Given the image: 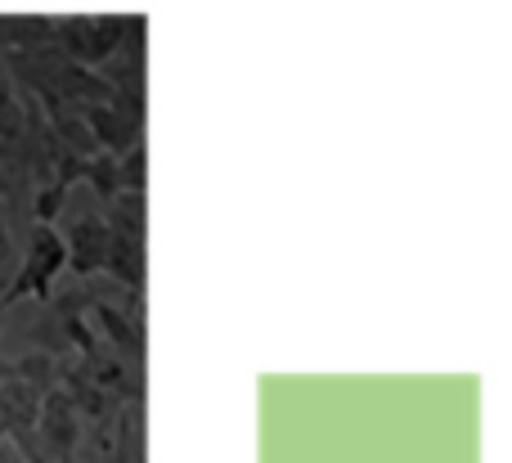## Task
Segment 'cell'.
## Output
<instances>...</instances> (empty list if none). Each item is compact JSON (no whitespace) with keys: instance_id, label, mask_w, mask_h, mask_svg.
<instances>
[{"instance_id":"6da1fadb","label":"cell","mask_w":512,"mask_h":463,"mask_svg":"<svg viewBox=\"0 0 512 463\" xmlns=\"http://www.w3.org/2000/svg\"><path fill=\"white\" fill-rule=\"evenodd\" d=\"M63 270H68L63 234L54 230V225H36L32 239H27V248H23V266H18L14 284H9V293H0V315H5L9 306L27 302V297L45 302V297L54 293V284H59Z\"/></svg>"},{"instance_id":"7a4b0ae2","label":"cell","mask_w":512,"mask_h":463,"mask_svg":"<svg viewBox=\"0 0 512 463\" xmlns=\"http://www.w3.org/2000/svg\"><path fill=\"white\" fill-rule=\"evenodd\" d=\"M122 239H126V234H117L104 216H86V221H77L68 234H63L68 266L77 270V275H99V270L108 275V270H113V261H117Z\"/></svg>"},{"instance_id":"3957f363","label":"cell","mask_w":512,"mask_h":463,"mask_svg":"<svg viewBox=\"0 0 512 463\" xmlns=\"http://www.w3.org/2000/svg\"><path fill=\"white\" fill-rule=\"evenodd\" d=\"M86 108V126L95 135V144H104L108 153L122 158L126 149L140 144V117H122L117 108H99V104H81Z\"/></svg>"},{"instance_id":"277c9868","label":"cell","mask_w":512,"mask_h":463,"mask_svg":"<svg viewBox=\"0 0 512 463\" xmlns=\"http://www.w3.org/2000/svg\"><path fill=\"white\" fill-rule=\"evenodd\" d=\"M9 252H14V234H9V225L0 221V261H5Z\"/></svg>"},{"instance_id":"5b68a950","label":"cell","mask_w":512,"mask_h":463,"mask_svg":"<svg viewBox=\"0 0 512 463\" xmlns=\"http://www.w3.org/2000/svg\"><path fill=\"white\" fill-rule=\"evenodd\" d=\"M0 463H27L23 455H18L14 446H9V441H0Z\"/></svg>"}]
</instances>
